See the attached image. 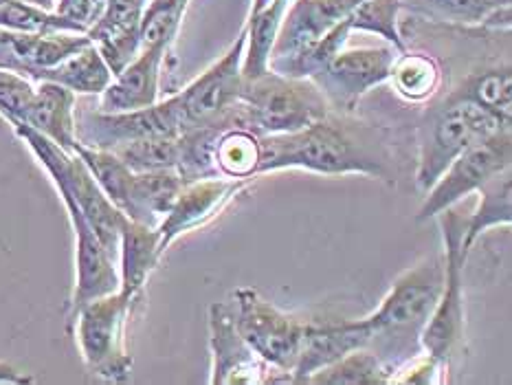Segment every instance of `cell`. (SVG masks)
<instances>
[{"label": "cell", "instance_id": "cell-29", "mask_svg": "<svg viewBox=\"0 0 512 385\" xmlns=\"http://www.w3.org/2000/svg\"><path fill=\"white\" fill-rule=\"evenodd\" d=\"M398 0H361L348 16L352 31H367L385 38L400 53L407 51V44L398 29Z\"/></svg>", "mask_w": 512, "mask_h": 385}, {"label": "cell", "instance_id": "cell-26", "mask_svg": "<svg viewBox=\"0 0 512 385\" xmlns=\"http://www.w3.org/2000/svg\"><path fill=\"white\" fill-rule=\"evenodd\" d=\"M73 152L84 161L88 172L93 174V179L102 187L110 201H113L121 212H126L130 181L135 172H132L113 150L84 146V143L77 141Z\"/></svg>", "mask_w": 512, "mask_h": 385}, {"label": "cell", "instance_id": "cell-32", "mask_svg": "<svg viewBox=\"0 0 512 385\" xmlns=\"http://www.w3.org/2000/svg\"><path fill=\"white\" fill-rule=\"evenodd\" d=\"M106 3L108 0H58L53 11L88 33V29L102 16Z\"/></svg>", "mask_w": 512, "mask_h": 385}, {"label": "cell", "instance_id": "cell-21", "mask_svg": "<svg viewBox=\"0 0 512 385\" xmlns=\"http://www.w3.org/2000/svg\"><path fill=\"white\" fill-rule=\"evenodd\" d=\"M414 14L458 27H497V18L510 20V0H398Z\"/></svg>", "mask_w": 512, "mask_h": 385}, {"label": "cell", "instance_id": "cell-22", "mask_svg": "<svg viewBox=\"0 0 512 385\" xmlns=\"http://www.w3.org/2000/svg\"><path fill=\"white\" fill-rule=\"evenodd\" d=\"M480 203L473 209V214L466 216L464 231V249L471 251L475 240L486 229L510 225L512 223V181L510 168L495 174L491 181H486L480 190Z\"/></svg>", "mask_w": 512, "mask_h": 385}, {"label": "cell", "instance_id": "cell-16", "mask_svg": "<svg viewBox=\"0 0 512 385\" xmlns=\"http://www.w3.org/2000/svg\"><path fill=\"white\" fill-rule=\"evenodd\" d=\"M361 0H295L277 29L271 58H282L308 47L352 14Z\"/></svg>", "mask_w": 512, "mask_h": 385}, {"label": "cell", "instance_id": "cell-28", "mask_svg": "<svg viewBox=\"0 0 512 385\" xmlns=\"http://www.w3.org/2000/svg\"><path fill=\"white\" fill-rule=\"evenodd\" d=\"M117 157L124 161L132 172H152L178 168L181 157V143L176 137H146L137 141L121 143L113 148Z\"/></svg>", "mask_w": 512, "mask_h": 385}, {"label": "cell", "instance_id": "cell-20", "mask_svg": "<svg viewBox=\"0 0 512 385\" xmlns=\"http://www.w3.org/2000/svg\"><path fill=\"white\" fill-rule=\"evenodd\" d=\"M113 71L97 51L93 42L75 51L69 58H64L60 64L36 75L33 82H55L64 88H69L75 95H102L106 86L113 82Z\"/></svg>", "mask_w": 512, "mask_h": 385}, {"label": "cell", "instance_id": "cell-9", "mask_svg": "<svg viewBox=\"0 0 512 385\" xmlns=\"http://www.w3.org/2000/svg\"><path fill=\"white\" fill-rule=\"evenodd\" d=\"M512 161V135L510 128L499 130L488 139L475 143L473 148L464 150L458 159L449 163L438 181L425 192L416 220L436 218L444 209L455 207L462 198L477 192L480 187L491 181L495 174L510 168Z\"/></svg>", "mask_w": 512, "mask_h": 385}, {"label": "cell", "instance_id": "cell-30", "mask_svg": "<svg viewBox=\"0 0 512 385\" xmlns=\"http://www.w3.org/2000/svg\"><path fill=\"white\" fill-rule=\"evenodd\" d=\"M189 0H170V3H150L141 20V49L159 42H174L178 27L185 16Z\"/></svg>", "mask_w": 512, "mask_h": 385}, {"label": "cell", "instance_id": "cell-6", "mask_svg": "<svg viewBox=\"0 0 512 385\" xmlns=\"http://www.w3.org/2000/svg\"><path fill=\"white\" fill-rule=\"evenodd\" d=\"M139 300L121 291L82 304L66 317L88 372L108 383H126L132 372V355L126 344V328Z\"/></svg>", "mask_w": 512, "mask_h": 385}, {"label": "cell", "instance_id": "cell-15", "mask_svg": "<svg viewBox=\"0 0 512 385\" xmlns=\"http://www.w3.org/2000/svg\"><path fill=\"white\" fill-rule=\"evenodd\" d=\"M150 0H108L88 38L117 75L141 51V20Z\"/></svg>", "mask_w": 512, "mask_h": 385}, {"label": "cell", "instance_id": "cell-10", "mask_svg": "<svg viewBox=\"0 0 512 385\" xmlns=\"http://www.w3.org/2000/svg\"><path fill=\"white\" fill-rule=\"evenodd\" d=\"M394 47H363L339 51L324 69L310 77L324 93L330 108L352 113L359 99L389 80L396 60Z\"/></svg>", "mask_w": 512, "mask_h": 385}, {"label": "cell", "instance_id": "cell-17", "mask_svg": "<svg viewBox=\"0 0 512 385\" xmlns=\"http://www.w3.org/2000/svg\"><path fill=\"white\" fill-rule=\"evenodd\" d=\"M75 93L55 82H38L25 113L18 121L40 135L73 152L75 137Z\"/></svg>", "mask_w": 512, "mask_h": 385}, {"label": "cell", "instance_id": "cell-27", "mask_svg": "<svg viewBox=\"0 0 512 385\" xmlns=\"http://www.w3.org/2000/svg\"><path fill=\"white\" fill-rule=\"evenodd\" d=\"M451 93L473 99L475 104L484 106L502 119L512 121V75L508 64L504 69H482L471 73Z\"/></svg>", "mask_w": 512, "mask_h": 385}, {"label": "cell", "instance_id": "cell-24", "mask_svg": "<svg viewBox=\"0 0 512 385\" xmlns=\"http://www.w3.org/2000/svg\"><path fill=\"white\" fill-rule=\"evenodd\" d=\"M394 374L385 363L378 359L372 350L359 348L352 350L341 359L332 361L330 366L310 374L306 383H326V385H385L392 383Z\"/></svg>", "mask_w": 512, "mask_h": 385}, {"label": "cell", "instance_id": "cell-3", "mask_svg": "<svg viewBox=\"0 0 512 385\" xmlns=\"http://www.w3.org/2000/svg\"><path fill=\"white\" fill-rule=\"evenodd\" d=\"M510 126L512 121L475 104L473 99L453 93L436 99L418 126V190L427 192L464 150Z\"/></svg>", "mask_w": 512, "mask_h": 385}, {"label": "cell", "instance_id": "cell-2", "mask_svg": "<svg viewBox=\"0 0 512 385\" xmlns=\"http://www.w3.org/2000/svg\"><path fill=\"white\" fill-rule=\"evenodd\" d=\"M442 284L444 262L438 258L420 262L400 275L374 313L359 319L367 339L365 348L392 374L422 352L420 335L438 304Z\"/></svg>", "mask_w": 512, "mask_h": 385}, {"label": "cell", "instance_id": "cell-18", "mask_svg": "<svg viewBox=\"0 0 512 385\" xmlns=\"http://www.w3.org/2000/svg\"><path fill=\"white\" fill-rule=\"evenodd\" d=\"M161 258L163 253L159 247V229L128 218L119 240V291L139 300L143 286L148 284V278L157 269Z\"/></svg>", "mask_w": 512, "mask_h": 385}, {"label": "cell", "instance_id": "cell-23", "mask_svg": "<svg viewBox=\"0 0 512 385\" xmlns=\"http://www.w3.org/2000/svg\"><path fill=\"white\" fill-rule=\"evenodd\" d=\"M389 82H392L394 91L407 99V102H429L436 97L442 71L438 62L427 53H398L392 64V73H389Z\"/></svg>", "mask_w": 512, "mask_h": 385}, {"label": "cell", "instance_id": "cell-12", "mask_svg": "<svg viewBox=\"0 0 512 385\" xmlns=\"http://www.w3.org/2000/svg\"><path fill=\"white\" fill-rule=\"evenodd\" d=\"M209 348H211V379L214 385H253L282 381L280 372L264 363L247 346L233 324V308L214 302L209 306Z\"/></svg>", "mask_w": 512, "mask_h": 385}, {"label": "cell", "instance_id": "cell-14", "mask_svg": "<svg viewBox=\"0 0 512 385\" xmlns=\"http://www.w3.org/2000/svg\"><path fill=\"white\" fill-rule=\"evenodd\" d=\"M172 42H159L141 49L124 69H121L106 91L99 97L102 113H128V110L148 108L159 102L161 69L168 58Z\"/></svg>", "mask_w": 512, "mask_h": 385}, {"label": "cell", "instance_id": "cell-1", "mask_svg": "<svg viewBox=\"0 0 512 385\" xmlns=\"http://www.w3.org/2000/svg\"><path fill=\"white\" fill-rule=\"evenodd\" d=\"M293 168L326 176L363 174L394 181L385 130L332 113L302 130L260 137L258 176Z\"/></svg>", "mask_w": 512, "mask_h": 385}, {"label": "cell", "instance_id": "cell-19", "mask_svg": "<svg viewBox=\"0 0 512 385\" xmlns=\"http://www.w3.org/2000/svg\"><path fill=\"white\" fill-rule=\"evenodd\" d=\"M183 176L178 170H152V172H135L130 181L126 218L137 223L159 227L165 214L170 212L176 196L183 190Z\"/></svg>", "mask_w": 512, "mask_h": 385}, {"label": "cell", "instance_id": "cell-7", "mask_svg": "<svg viewBox=\"0 0 512 385\" xmlns=\"http://www.w3.org/2000/svg\"><path fill=\"white\" fill-rule=\"evenodd\" d=\"M247 47V29L218 62L189 82L172 97L181 128H238V104L242 88V58Z\"/></svg>", "mask_w": 512, "mask_h": 385}, {"label": "cell", "instance_id": "cell-34", "mask_svg": "<svg viewBox=\"0 0 512 385\" xmlns=\"http://www.w3.org/2000/svg\"><path fill=\"white\" fill-rule=\"evenodd\" d=\"M18 3H25V5H31V7L44 9V11H53L55 5H58V0H18Z\"/></svg>", "mask_w": 512, "mask_h": 385}, {"label": "cell", "instance_id": "cell-25", "mask_svg": "<svg viewBox=\"0 0 512 385\" xmlns=\"http://www.w3.org/2000/svg\"><path fill=\"white\" fill-rule=\"evenodd\" d=\"M260 165V137L247 128H227L216 143V170L229 179H255Z\"/></svg>", "mask_w": 512, "mask_h": 385}, {"label": "cell", "instance_id": "cell-8", "mask_svg": "<svg viewBox=\"0 0 512 385\" xmlns=\"http://www.w3.org/2000/svg\"><path fill=\"white\" fill-rule=\"evenodd\" d=\"M233 300V324L240 337L264 363L280 372L282 381L291 383L308 322L284 313L253 289H238Z\"/></svg>", "mask_w": 512, "mask_h": 385}, {"label": "cell", "instance_id": "cell-13", "mask_svg": "<svg viewBox=\"0 0 512 385\" xmlns=\"http://www.w3.org/2000/svg\"><path fill=\"white\" fill-rule=\"evenodd\" d=\"M88 42V33L75 31L0 29V69H9L33 82L38 73L60 64Z\"/></svg>", "mask_w": 512, "mask_h": 385}, {"label": "cell", "instance_id": "cell-31", "mask_svg": "<svg viewBox=\"0 0 512 385\" xmlns=\"http://www.w3.org/2000/svg\"><path fill=\"white\" fill-rule=\"evenodd\" d=\"M33 91H36V86L27 77L9 69H0V115L7 121L20 119L31 102Z\"/></svg>", "mask_w": 512, "mask_h": 385}, {"label": "cell", "instance_id": "cell-5", "mask_svg": "<svg viewBox=\"0 0 512 385\" xmlns=\"http://www.w3.org/2000/svg\"><path fill=\"white\" fill-rule=\"evenodd\" d=\"M444 242V284L429 322L420 335L425 355L442 363L449 370L464 352L466 337V306H464V267L469 253L464 249L466 216L449 207L440 214Z\"/></svg>", "mask_w": 512, "mask_h": 385}, {"label": "cell", "instance_id": "cell-11", "mask_svg": "<svg viewBox=\"0 0 512 385\" xmlns=\"http://www.w3.org/2000/svg\"><path fill=\"white\" fill-rule=\"evenodd\" d=\"M253 179H229V176H205L183 185L172 209L159 223L161 253L170 249L174 240L203 229L225 212L236 198L247 192Z\"/></svg>", "mask_w": 512, "mask_h": 385}, {"label": "cell", "instance_id": "cell-33", "mask_svg": "<svg viewBox=\"0 0 512 385\" xmlns=\"http://www.w3.org/2000/svg\"><path fill=\"white\" fill-rule=\"evenodd\" d=\"M0 383H11V385H22V383H33L31 377L16 370L11 363L0 361Z\"/></svg>", "mask_w": 512, "mask_h": 385}, {"label": "cell", "instance_id": "cell-4", "mask_svg": "<svg viewBox=\"0 0 512 385\" xmlns=\"http://www.w3.org/2000/svg\"><path fill=\"white\" fill-rule=\"evenodd\" d=\"M328 113L324 93L308 77L299 80L269 69L253 80H242L238 128H247L258 137L302 130Z\"/></svg>", "mask_w": 512, "mask_h": 385}]
</instances>
